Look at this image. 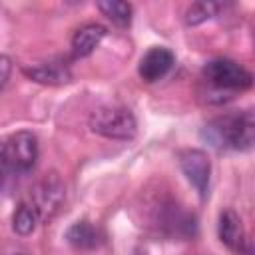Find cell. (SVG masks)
<instances>
[{"label": "cell", "instance_id": "6da1fadb", "mask_svg": "<svg viewBox=\"0 0 255 255\" xmlns=\"http://www.w3.org/2000/svg\"><path fill=\"white\" fill-rule=\"evenodd\" d=\"M201 137L215 149H255V108L223 114L205 124Z\"/></svg>", "mask_w": 255, "mask_h": 255}, {"label": "cell", "instance_id": "7a4b0ae2", "mask_svg": "<svg viewBox=\"0 0 255 255\" xmlns=\"http://www.w3.org/2000/svg\"><path fill=\"white\" fill-rule=\"evenodd\" d=\"M201 76L207 82V86H211L217 92H225V94L247 90L255 82L253 74L247 68H243L241 64H237V62H233L229 58L209 60L203 66Z\"/></svg>", "mask_w": 255, "mask_h": 255}, {"label": "cell", "instance_id": "3957f363", "mask_svg": "<svg viewBox=\"0 0 255 255\" xmlns=\"http://www.w3.org/2000/svg\"><path fill=\"white\" fill-rule=\"evenodd\" d=\"M90 129L108 139H131L137 131L135 116L128 108L104 106L92 112Z\"/></svg>", "mask_w": 255, "mask_h": 255}, {"label": "cell", "instance_id": "277c9868", "mask_svg": "<svg viewBox=\"0 0 255 255\" xmlns=\"http://www.w3.org/2000/svg\"><path fill=\"white\" fill-rule=\"evenodd\" d=\"M38 159V139L32 131L10 133L2 143V167L4 173H28Z\"/></svg>", "mask_w": 255, "mask_h": 255}, {"label": "cell", "instance_id": "5b68a950", "mask_svg": "<svg viewBox=\"0 0 255 255\" xmlns=\"http://www.w3.org/2000/svg\"><path fill=\"white\" fill-rule=\"evenodd\" d=\"M66 199V187L64 181L60 179L58 173H48L44 175L28 193L26 201L36 209V213L40 215V221H50L60 207L64 205Z\"/></svg>", "mask_w": 255, "mask_h": 255}, {"label": "cell", "instance_id": "8992f818", "mask_svg": "<svg viewBox=\"0 0 255 255\" xmlns=\"http://www.w3.org/2000/svg\"><path fill=\"white\" fill-rule=\"evenodd\" d=\"M177 161H179V167H181L183 175L197 189L199 197L205 199L207 197V189H209V175H211L209 155L203 149L187 147V149H181L177 153Z\"/></svg>", "mask_w": 255, "mask_h": 255}, {"label": "cell", "instance_id": "52a82bcc", "mask_svg": "<svg viewBox=\"0 0 255 255\" xmlns=\"http://www.w3.org/2000/svg\"><path fill=\"white\" fill-rule=\"evenodd\" d=\"M173 62H175V56L169 48L153 46L141 56L139 66H137V74L143 82L153 84V82H159L171 70Z\"/></svg>", "mask_w": 255, "mask_h": 255}, {"label": "cell", "instance_id": "ba28073f", "mask_svg": "<svg viewBox=\"0 0 255 255\" xmlns=\"http://www.w3.org/2000/svg\"><path fill=\"white\" fill-rule=\"evenodd\" d=\"M22 74L44 86H62L72 82V72L64 62H44L36 66H22Z\"/></svg>", "mask_w": 255, "mask_h": 255}, {"label": "cell", "instance_id": "9c48e42d", "mask_svg": "<svg viewBox=\"0 0 255 255\" xmlns=\"http://www.w3.org/2000/svg\"><path fill=\"white\" fill-rule=\"evenodd\" d=\"M106 32L108 30L102 24H96V22L80 26L72 36V54H74V58H88L100 46V42L106 38Z\"/></svg>", "mask_w": 255, "mask_h": 255}, {"label": "cell", "instance_id": "30bf717a", "mask_svg": "<svg viewBox=\"0 0 255 255\" xmlns=\"http://www.w3.org/2000/svg\"><path fill=\"white\" fill-rule=\"evenodd\" d=\"M217 233H219V241L233 249V251H241L243 243H245V235H243V225L239 215L233 209H225L219 213V223H217Z\"/></svg>", "mask_w": 255, "mask_h": 255}, {"label": "cell", "instance_id": "8fae6325", "mask_svg": "<svg viewBox=\"0 0 255 255\" xmlns=\"http://www.w3.org/2000/svg\"><path fill=\"white\" fill-rule=\"evenodd\" d=\"M66 241L74 247V249H80V251H88V249H96L102 245L104 241V235L102 231L90 223L88 219H82V221H76L74 225L68 227L66 231Z\"/></svg>", "mask_w": 255, "mask_h": 255}, {"label": "cell", "instance_id": "7c38bea8", "mask_svg": "<svg viewBox=\"0 0 255 255\" xmlns=\"http://www.w3.org/2000/svg\"><path fill=\"white\" fill-rule=\"evenodd\" d=\"M98 8L118 28H128L131 24L133 8H131L129 2H122V0H100L98 2Z\"/></svg>", "mask_w": 255, "mask_h": 255}, {"label": "cell", "instance_id": "4fadbf2b", "mask_svg": "<svg viewBox=\"0 0 255 255\" xmlns=\"http://www.w3.org/2000/svg\"><path fill=\"white\" fill-rule=\"evenodd\" d=\"M38 223H42V221H40V215L36 213V209H34L26 199H24V201L16 207V211L12 213V229H14L18 235H22V237L34 233V229L38 227Z\"/></svg>", "mask_w": 255, "mask_h": 255}, {"label": "cell", "instance_id": "5bb4252c", "mask_svg": "<svg viewBox=\"0 0 255 255\" xmlns=\"http://www.w3.org/2000/svg\"><path fill=\"white\" fill-rule=\"evenodd\" d=\"M225 6L221 2H193L187 10H185V24L187 26H199L205 20L217 16Z\"/></svg>", "mask_w": 255, "mask_h": 255}, {"label": "cell", "instance_id": "9a60e30c", "mask_svg": "<svg viewBox=\"0 0 255 255\" xmlns=\"http://www.w3.org/2000/svg\"><path fill=\"white\" fill-rule=\"evenodd\" d=\"M0 66H2V82H0V88L4 90L6 84H8V78H10V58L8 56H2L0 58Z\"/></svg>", "mask_w": 255, "mask_h": 255}, {"label": "cell", "instance_id": "2e32d148", "mask_svg": "<svg viewBox=\"0 0 255 255\" xmlns=\"http://www.w3.org/2000/svg\"><path fill=\"white\" fill-rule=\"evenodd\" d=\"M8 255H28V253H22V251H18V253H8Z\"/></svg>", "mask_w": 255, "mask_h": 255}]
</instances>
